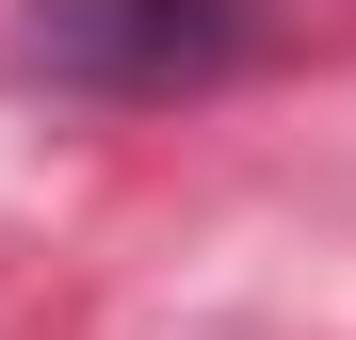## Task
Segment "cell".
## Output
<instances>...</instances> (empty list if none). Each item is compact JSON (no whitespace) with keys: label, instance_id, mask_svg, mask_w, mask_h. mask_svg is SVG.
Instances as JSON below:
<instances>
[{"label":"cell","instance_id":"6da1fadb","mask_svg":"<svg viewBox=\"0 0 356 340\" xmlns=\"http://www.w3.org/2000/svg\"><path fill=\"white\" fill-rule=\"evenodd\" d=\"M17 49L49 81H97V97H178V81L243 65V0H33Z\"/></svg>","mask_w":356,"mask_h":340}]
</instances>
